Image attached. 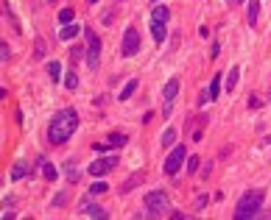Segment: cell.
Segmentation results:
<instances>
[{
    "mask_svg": "<svg viewBox=\"0 0 271 220\" xmlns=\"http://www.w3.org/2000/svg\"><path fill=\"white\" fill-rule=\"evenodd\" d=\"M76 128H79V111L73 109V106L70 109H59L51 117V123H48V142L51 145L70 142V137L76 134Z\"/></svg>",
    "mask_w": 271,
    "mask_h": 220,
    "instance_id": "obj_1",
    "label": "cell"
},
{
    "mask_svg": "<svg viewBox=\"0 0 271 220\" xmlns=\"http://www.w3.org/2000/svg\"><path fill=\"white\" fill-rule=\"evenodd\" d=\"M263 198L266 192L263 190H249V192L241 195V201L235 206V220H252L260 215V206H263Z\"/></svg>",
    "mask_w": 271,
    "mask_h": 220,
    "instance_id": "obj_2",
    "label": "cell"
},
{
    "mask_svg": "<svg viewBox=\"0 0 271 220\" xmlns=\"http://www.w3.org/2000/svg\"><path fill=\"white\" fill-rule=\"evenodd\" d=\"M84 39H87V67L90 70H95L98 64H101V36L92 31L90 26H84Z\"/></svg>",
    "mask_w": 271,
    "mask_h": 220,
    "instance_id": "obj_3",
    "label": "cell"
},
{
    "mask_svg": "<svg viewBox=\"0 0 271 220\" xmlns=\"http://www.w3.org/2000/svg\"><path fill=\"white\" fill-rule=\"evenodd\" d=\"M143 201H146V212L149 215H165L168 212V195L162 190H151Z\"/></svg>",
    "mask_w": 271,
    "mask_h": 220,
    "instance_id": "obj_4",
    "label": "cell"
},
{
    "mask_svg": "<svg viewBox=\"0 0 271 220\" xmlns=\"http://www.w3.org/2000/svg\"><path fill=\"white\" fill-rule=\"evenodd\" d=\"M120 53L126 56V59H131V56H137V53H140V31H137L134 26L126 28V34H123V48H120Z\"/></svg>",
    "mask_w": 271,
    "mask_h": 220,
    "instance_id": "obj_5",
    "label": "cell"
},
{
    "mask_svg": "<svg viewBox=\"0 0 271 220\" xmlns=\"http://www.w3.org/2000/svg\"><path fill=\"white\" fill-rule=\"evenodd\" d=\"M182 162H187V148H184V145H176L165 159V176H176V173L182 170Z\"/></svg>",
    "mask_w": 271,
    "mask_h": 220,
    "instance_id": "obj_6",
    "label": "cell"
},
{
    "mask_svg": "<svg viewBox=\"0 0 271 220\" xmlns=\"http://www.w3.org/2000/svg\"><path fill=\"white\" fill-rule=\"evenodd\" d=\"M115 167H118V156H115V153H106V156H101V159H95L92 165H90V176L101 178V176H106V173L115 170Z\"/></svg>",
    "mask_w": 271,
    "mask_h": 220,
    "instance_id": "obj_7",
    "label": "cell"
},
{
    "mask_svg": "<svg viewBox=\"0 0 271 220\" xmlns=\"http://www.w3.org/2000/svg\"><path fill=\"white\" fill-rule=\"evenodd\" d=\"M81 215H87V218H98V220L109 218V212H106L104 206H98L95 201L90 203V198H84V201H81Z\"/></svg>",
    "mask_w": 271,
    "mask_h": 220,
    "instance_id": "obj_8",
    "label": "cell"
},
{
    "mask_svg": "<svg viewBox=\"0 0 271 220\" xmlns=\"http://www.w3.org/2000/svg\"><path fill=\"white\" fill-rule=\"evenodd\" d=\"M257 17H260V0H249V6H246V23H249V28H257Z\"/></svg>",
    "mask_w": 271,
    "mask_h": 220,
    "instance_id": "obj_9",
    "label": "cell"
},
{
    "mask_svg": "<svg viewBox=\"0 0 271 220\" xmlns=\"http://www.w3.org/2000/svg\"><path fill=\"white\" fill-rule=\"evenodd\" d=\"M179 86H182L179 78H168V84L162 86V98H165V101H174L176 95H179Z\"/></svg>",
    "mask_w": 271,
    "mask_h": 220,
    "instance_id": "obj_10",
    "label": "cell"
},
{
    "mask_svg": "<svg viewBox=\"0 0 271 220\" xmlns=\"http://www.w3.org/2000/svg\"><path fill=\"white\" fill-rule=\"evenodd\" d=\"M28 173H31V167H28L26 162L20 159V162H14V167H11V173H9V178L11 181H23V178L28 176Z\"/></svg>",
    "mask_w": 271,
    "mask_h": 220,
    "instance_id": "obj_11",
    "label": "cell"
},
{
    "mask_svg": "<svg viewBox=\"0 0 271 220\" xmlns=\"http://www.w3.org/2000/svg\"><path fill=\"white\" fill-rule=\"evenodd\" d=\"M151 36H154V42H157V45L165 42V36H168L165 23H159V20H151Z\"/></svg>",
    "mask_w": 271,
    "mask_h": 220,
    "instance_id": "obj_12",
    "label": "cell"
},
{
    "mask_svg": "<svg viewBox=\"0 0 271 220\" xmlns=\"http://www.w3.org/2000/svg\"><path fill=\"white\" fill-rule=\"evenodd\" d=\"M221 81H224V78H221V73H215V76H212V81H210V86H207V92H210V101H218V98H221V92H224Z\"/></svg>",
    "mask_w": 271,
    "mask_h": 220,
    "instance_id": "obj_13",
    "label": "cell"
},
{
    "mask_svg": "<svg viewBox=\"0 0 271 220\" xmlns=\"http://www.w3.org/2000/svg\"><path fill=\"white\" fill-rule=\"evenodd\" d=\"M79 34H84V28H81V26H73V23H70V26H64V28L59 31V39H61V42H67V39H76Z\"/></svg>",
    "mask_w": 271,
    "mask_h": 220,
    "instance_id": "obj_14",
    "label": "cell"
},
{
    "mask_svg": "<svg viewBox=\"0 0 271 220\" xmlns=\"http://www.w3.org/2000/svg\"><path fill=\"white\" fill-rule=\"evenodd\" d=\"M143 173H131L129 178H126V181H123V187H120V192H131V190H134V187L137 184H143Z\"/></svg>",
    "mask_w": 271,
    "mask_h": 220,
    "instance_id": "obj_15",
    "label": "cell"
},
{
    "mask_svg": "<svg viewBox=\"0 0 271 220\" xmlns=\"http://www.w3.org/2000/svg\"><path fill=\"white\" fill-rule=\"evenodd\" d=\"M151 20H159V23H168V20H171V9H168V6H154V9H151Z\"/></svg>",
    "mask_w": 271,
    "mask_h": 220,
    "instance_id": "obj_16",
    "label": "cell"
},
{
    "mask_svg": "<svg viewBox=\"0 0 271 220\" xmlns=\"http://www.w3.org/2000/svg\"><path fill=\"white\" fill-rule=\"evenodd\" d=\"M238 78H241V67H229V73H227V86H224V89H227V92H232V89H235L238 86Z\"/></svg>",
    "mask_w": 271,
    "mask_h": 220,
    "instance_id": "obj_17",
    "label": "cell"
},
{
    "mask_svg": "<svg viewBox=\"0 0 271 220\" xmlns=\"http://www.w3.org/2000/svg\"><path fill=\"white\" fill-rule=\"evenodd\" d=\"M106 142H109V148H123V145L129 142V137L123 134V131H112V134H109V139H106Z\"/></svg>",
    "mask_w": 271,
    "mask_h": 220,
    "instance_id": "obj_18",
    "label": "cell"
},
{
    "mask_svg": "<svg viewBox=\"0 0 271 220\" xmlns=\"http://www.w3.org/2000/svg\"><path fill=\"white\" fill-rule=\"evenodd\" d=\"M137 86H140V81H137V78H131L129 84H126V86L120 89V95H118V98H120V101H129L131 95L137 92Z\"/></svg>",
    "mask_w": 271,
    "mask_h": 220,
    "instance_id": "obj_19",
    "label": "cell"
},
{
    "mask_svg": "<svg viewBox=\"0 0 271 220\" xmlns=\"http://www.w3.org/2000/svg\"><path fill=\"white\" fill-rule=\"evenodd\" d=\"M201 167V156H187V176H196Z\"/></svg>",
    "mask_w": 271,
    "mask_h": 220,
    "instance_id": "obj_20",
    "label": "cell"
},
{
    "mask_svg": "<svg viewBox=\"0 0 271 220\" xmlns=\"http://www.w3.org/2000/svg\"><path fill=\"white\" fill-rule=\"evenodd\" d=\"M42 178L45 181H56V167L51 162H42Z\"/></svg>",
    "mask_w": 271,
    "mask_h": 220,
    "instance_id": "obj_21",
    "label": "cell"
},
{
    "mask_svg": "<svg viewBox=\"0 0 271 220\" xmlns=\"http://www.w3.org/2000/svg\"><path fill=\"white\" fill-rule=\"evenodd\" d=\"M48 76H51L53 81H59L61 78V64L59 61H48Z\"/></svg>",
    "mask_w": 271,
    "mask_h": 220,
    "instance_id": "obj_22",
    "label": "cell"
},
{
    "mask_svg": "<svg viewBox=\"0 0 271 220\" xmlns=\"http://www.w3.org/2000/svg\"><path fill=\"white\" fill-rule=\"evenodd\" d=\"M64 173H67V181H70V184H76V181H79V170H76V165H73V162H67V165H64Z\"/></svg>",
    "mask_w": 271,
    "mask_h": 220,
    "instance_id": "obj_23",
    "label": "cell"
},
{
    "mask_svg": "<svg viewBox=\"0 0 271 220\" xmlns=\"http://www.w3.org/2000/svg\"><path fill=\"white\" fill-rule=\"evenodd\" d=\"M64 86H67L70 92H73V89H79V76H76L73 70H70V73H67V76H64Z\"/></svg>",
    "mask_w": 271,
    "mask_h": 220,
    "instance_id": "obj_24",
    "label": "cell"
},
{
    "mask_svg": "<svg viewBox=\"0 0 271 220\" xmlns=\"http://www.w3.org/2000/svg\"><path fill=\"white\" fill-rule=\"evenodd\" d=\"M104 192H109V184H106V181H95V184L90 187V195H104Z\"/></svg>",
    "mask_w": 271,
    "mask_h": 220,
    "instance_id": "obj_25",
    "label": "cell"
},
{
    "mask_svg": "<svg viewBox=\"0 0 271 220\" xmlns=\"http://www.w3.org/2000/svg\"><path fill=\"white\" fill-rule=\"evenodd\" d=\"M73 17H76V11H73V9H61L59 11V23H64V26H70Z\"/></svg>",
    "mask_w": 271,
    "mask_h": 220,
    "instance_id": "obj_26",
    "label": "cell"
},
{
    "mask_svg": "<svg viewBox=\"0 0 271 220\" xmlns=\"http://www.w3.org/2000/svg\"><path fill=\"white\" fill-rule=\"evenodd\" d=\"M174 139H176V128H165V131H162V145H174Z\"/></svg>",
    "mask_w": 271,
    "mask_h": 220,
    "instance_id": "obj_27",
    "label": "cell"
},
{
    "mask_svg": "<svg viewBox=\"0 0 271 220\" xmlns=\"http://www.w3.org/2000/svg\"><path fill=\"white\" fill-rule=\"evenodd\" d=\"M207 203H210V198H207V195H199V198H196V203H193V209L199 212V209H204Z\"/></svg>",
    "mask_w": 271,
    "mask_h": 220,
    "instance_id": "obj_28",
    "label": "cell"
},
{
    "mask_svg": "<svg viewBox=\"0 0 271 220\" xmlns=\"http://www.w3.org/2000/svg\"><path fill=\"white\" fill-rule=\"evenodd\" d=\"M159 114H162V117H171V114H174V101H165V106H162V111H159Z\"/></svg>",
    "mask_w": 271,
    "mask_h": 220,
    "instance_id": "obj_29",
    "label": "cell"
},
{
    "mask_svg": "<svg viewBox=\"0 0 271 220\" xmlns=\"http://www.w3.org/2000/svg\"><path fill=\"white\" fill-rule=\"evenodd\" d=\"M112 20H115V9H109V11L101 14V23H104V26H112Z\"/></svg>",
    "mask_w": 271,
    "mask_h": 220,
    "instance_id": "obj_30",
    "label": "cell"
},
{
    "mask_svg": "<svg viewBox=\"0 0 271 220\" xmlns=\"http://www.w3.org/2000/svg\"><path fill=\"white\" fill-rule=\"evenodd\" d=\"M42 56H45V42L36 39V59H42Z\"/></svg>",
    "mask_w": 271,
    "mask_h": 220,
    "instance_id": "obj_31",
    "label": "cell"
},
{
    "mask_svg": "<svg viewBox=\"0 0 271 220\" xmlns=\"http://www.w3.org/2000/svg\"><path fill=\"white\" fill-rule=\"evenodd\" d=\"M11 53H9V45L6 42H0V59H9Z\"/></svg>",
    "mask_w": 271,
    "mask_h": 220,
    "instance_id": "obj_32",
    "label": "cell"
},
{
    "mask_svg": "<svg viewBox=\"0 0 271 220\" xmlns=\"http://www.w3.org/2000/svg\"><path fill=\"white\" fill-rule=\"evenodd\" d=\"M64 198H67V195H64V192H59L56 198H53V206H64Z\"/></svg>",
    "mask_w": 271,
    "mask_h": 220,
    "instance_id": "obj_33",
    "label": "cell"
},
{
    "mask_svg": "<svg viewBox=\"0 0 271 220\" xmlns=\"http://www.w3.org/2000/svg\"><path fill=\"white\" fill-rule=\"evenodd\" d=\"M218 53H221V45H218V42H212V51H210V56H212V59H215Z\"/></svg>",
    "mask_w": 271,
    "mask_h": 220,
    "instance_id": "obj_34",
    "label": "cell"
},
{
    "mask_svg": "<svg viewBox=\"0 0 271 220\" xmlns=\"http://www.w3.org/2000/svg\"><path fill=\"white\" fill-rule=\"evenodd\" d=\"M210 170H212V165H210V162H207V165L201 167V178H204V176H210Z\"/></svg>",
    "mask_w": 271,
    "mask_h": 220,
    "instance_id": "obj_35",
    "label": "cell"
},
{
    "mask_svg": "<svg viewBox=\"0 0 271 220\" xmlns=\"http://www.w3.org/2000/svg\"><path fill=\"white\" fill-rule=\"evenodd\" d=\"M87 3H90V6H92V3H98V0H87Z\"/></svg>",
    "mask_w": 271,
    "mask_h": 220,
    "instance_id": "obj_36",
    "label": "cell"
},
{
    "mask_svg": "<svg viewBox=\"0 0 271 220\" xmlns=\"http://www.w3.org/2000/svg\"><path fill=\"white\" fill-rule=\"evenodd\" d=\"M157 3H159V0H154V6H157Z\"/></svg>",
    "mask_w": 271,
    "mask_h": 220,
    "instance_id": "obj_37",
    "label": "cell"
},
{
    "mask_svg": "<svg viewBox=\"0 0 271 220\" xmlns=\"http://www.w3.org/2000/svg\"><path fill=\"white\" fill-rule=\"evenodd\" d=\"M235 3H241V0H235Z\"/></svg>",
    "mask_w": 271,
    "mask_h": 220,
    "instance_id": "obj_38",
    "label": "cell"
},
{
    "mask_svg": "<svg viewBox=\"0 0 271 220\" xmlns=\"http://www.w3.org/2000/svg\"><path fill=\"white\" fill-rule=\"evenodd\" d=\"M232 3H235V0H232Z\"/></svg>",
    "mask_w": 271,
    "mask_h": 220,
    "instance_id": "obj_39",
    "label": "cell"
}]
</instances>
